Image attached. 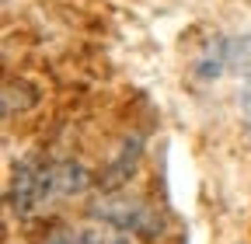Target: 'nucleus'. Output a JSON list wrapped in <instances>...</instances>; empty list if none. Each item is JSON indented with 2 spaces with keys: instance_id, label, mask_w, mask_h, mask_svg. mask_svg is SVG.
I'll return each instance as SVG.
<instances>
[{
  "instance_id": "f257e3e1",
  "label": "nucleus",
  "mask_w": 251,
  "mask_h": 244,
  "mask_svg": "<svg viewBox=\"0 0 251 244\" xmlns=\"http://www.w3.org/2000/svg\"><path fill=\"white\" fill-rule=\"evenodd\" d=\"M94 217L101 223H112L115 230H126L133 237H157L161 234V217L153 213V206H147L143 199H129V195H112L94 206Z\"/></svg>"
},
{
  "instance_id": "423d86ee",
  "label": "nucleus",
  "mask_w": 251,
  "mask_h": 244,
  "mask_svg": "<svg viewBox=\"0 0 251 244\" xmlns=\"http://www.w3.org/2000/svg\"><path fill=\"white\" fill-rule=\"evenodd\" d=\"M126 234V230H122ZM122 234H112V230H98V227H91V230H84L80 237H84V244H133L129 237H122Z\"/></svg>"
},
{
  "instance_id": "f03ea898",
  "label": "nucleus",
  "mask_w": 251,
  "mask_h": 244,
  "mask_svg": "<svg viewBox=\"0 0 251 244\" xmlns=\"http://www.w3.org/2000/svg\"><path fill=\"white\" fill-rule=\"evenodd\" d=\"M52 192H49V171L39 168V164H21L11 178V192H7V202L18 217H28L35 213L42 202H49Z\"/></svg>"
},
{
  "instance_id": "7ed1b4c3",
  "label": "nucleus",
  "mask_w": 251,
  "mask_h": 244,
  "mask_svg": "<svg viewBox=\"0 0 251 244\" xmlns=\"http://www.w3.org/2000/svg\"><path fill=\"white\" fill-rule=\"evenodd\" d=\"M46 171H49V192L52 195H77L91 181V171L80 161H56Z\"/></svg>"
},
{
  "instance_id": "20e7f679",
  "label": "nucleus",
  "mask_w": 251,
  "mask_h": 244,
  "mask_svg": "<svg viewBox=\"0 0 251 244\" xmlns=\"http://www.w3.org/2000/svg\"><path fill=\"white\" fill-rule=\"evenodd\" d=\"M140 150H143V143L133 136V143L126 140L122 143V154L112 161V168H108V174H105V185H122L126 178L133 174V168H136V157H140Z\"/></svg>"
},
{
  "instance_id": "39448f33",
  "label": "nucleus",
  "mask_w": 251,
  "mask_h": 244,
  "mask_svg": "<svg viewBox=\"0 0 251 244\" xmlns=\"http://www.w3.org/2000/svg\"><path fill=\"white\" fill-rule=\"evenodd\" d=\"M224 52H227V63L251 73V35L244 39H224Z\"/></svg>"
},
{
  "instance_id": "0eeeda50",
  "label": "nucleus",
  "mask_w": 251,
  "mask_h": 244,
  "mask_svg": "<svg viewBox=\"0 0 251 244\" xmlns=\"http://www.w3.org/2000/svg\"><path fill=\"white\" fill-rule=\"evenodd\" d=\"M46 244H84V237L80 234H52Z\"/></svg>"
}]
</instances>
